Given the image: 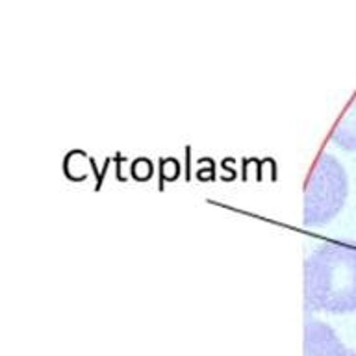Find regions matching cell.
<instances>
[{"label": "cell", "instance_id": "cell-2", "mask_svg": "<svg viewBox=\"0 0 356 356\" xmlns=\"http://www.w3.org/2000/svg\"><path fill=\"white\" fill-rule=\"evenodd\" d=\"M349 197V177L332 154H321L306 180L302 221L306 227H323L339 216Z\"/></svg>", "mask_w": 356, "mask_h": 356}, {"label": "cell", "instance_id": "cell-4", "mask_svg": "<svg viewBox=\"0 0 356 356\" xmlns=\"http://www.w3.org/2000/svg\"><path fill=\"white\" fill-rule=\"evenodd\" d=\"M330 139L339 149L347 150V152H356V97L349 104V108L345 110L343 115L339 117L336 127L332 128Z\"/></svg>", "mask_w": 356, "mask_h": 356}, {"label": "cell", "instance_id": "cell-1", "mask_svg": "<svg viewBox=\"0 0 356 356\" xmlns=\"http://www.w3.org/2000/svg\"><path fill=\"white\" fill-rule=\"evenodd\" d=\"M305 302L312 312H356V245L325 241L305 261Z\"/></svg>", "mask_w": 356, "mask_h": 356}, {"label": "cell", "instance_id": "cell-3", "mask_svg": "<svg viewBox=\"0 0 356 356\" xmlns=\"http://www.w3.org/2000/svg\"><path fill=\"white\" fill-rule=\"evenodd\" d=\"M302 356H356V350L345 347L330 325L306 314Z\"/></svg>", "mask_w": 356, "mask_h": 356}]
</instances>
